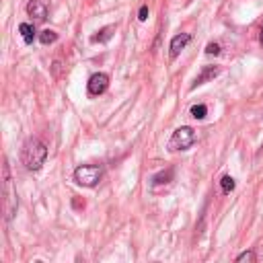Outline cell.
Here are the masks:
<instances>
[{"mask_svg":"<svg viewBox=\"0 0 263 263\" xmlns=\"http://www.w3.org/2000/svg\"><path fill=\"white\" fill-rule=\"evenodd\" d=\"M189 39H191V35H189V33L175 35V37H173V41H171V58H177V56L185 50V46L189 43Z\"/></svg>","mask_w":263,"mask_h":263,"instance_id":"52a82bcc","label":"cell"},{"mask_svg":"<svg viewBox=\"0 0 263 263\" xmlns=\"http://www.w3.org/2000/svg\"><path fill=\"white\" fill-rule=\"evenodd\" d=\"M103 177V169L97 165H82L74 171V181L82 187H95Z\"/></svg>","mask_w":263,"mask_h":263,"instance_id":"3957f363","label":"cell"},{"mask_svg":"<svg viewBox=\"0 0 263 263\" xmlns=\"http://www.w3.org/2000/svg\"><path fill=\"white\" fill-rule=\"evenodd\" d=\"M218 74H220V68H218V66H206V68L202 70V74L195 78L193 89H195V86H200V84H204V82H208V80H212V78H216Z\"/></svg>","mask_w":263,"mask_h":263,"instance_id":"ba28073f","label":"cell"},{"mask_svg":"<svg viewBox=\"0 0 263 263\" xmlns=\"http://www.w3.org/2000/svg\"><path fill=\"white\" fill-rule=\"evenodd\" d=\"M193 142H195V129L183 125V127H177V129L173 132V136H171V140H169V150H171V152L187 150V148L193 146Z\"/></svg>","mask_w":263,"mask_h":263,"instance_id":"7a4b0ae2","label":"cell"},{"mask_svg":"<svg viewBox=\"0 0 263 263\" xmlns=\"http://www.w3.org/2000/svg\"><path fill=\"white\" fill-rule=\"evenodd\" d=\"M191 115H193L195 119H204V117L208 115V107H206V105H193V107H191Z\"/></svg>","mask_w":263,"mask_h":263,"instance_id":"4fadbf2b","label":"cell"},{"mask_svg":"<svg viewBox=\"0 0 263 263\" xmlns=\"http://www.w3.org/2000/svg\"><path fill=\"white\" fill-rule=\"evenodd\" d=\"M5 216L7 220H11L17 212V195L13 193V187H11V173H9V163L5 161Z\"/></svg>","mask_w":263,"mask_h":263,"instance_id":"277c9868","label":"cell"},{"mask_svg":"<svg viewBox=\"0 0 263 263\" xmlns=\"http://www.w3.org/2000/svg\"><path fill=\"white\" fill-rule=\"evenodd\" d=\"M171 177H173V171L169 169V171H165V173L157 175V177L152 179V185H157V183H169V181H171Z\"/></svg>","mask_w":263,"mask_h":263,"instance_id":"5bb4252c","label":"cell"},{"mask_svg":"<svg viewBox=\"0 0 263 263\" xmlns=\"http://www.w3.org/2000/svg\"><path fill=\"white\" fill-rule=\"evenodd\" d=\"M261 43H263V31H261Z\"/></svg>","mask_w":263,"mask_h":263,"instance_id":"ac0fdd59","label":"cell"},{"mask_svg":"<svg viewBox=\"0 0 263 263\" xmlns=\"http://www.w3.org/2000/svg\"><path fill=\"white\" fill-rule=\"evenodd\" d=\"M220 185H222V193H230V191L234 189L236 183H234V179H232L230 175H224L222 181H220Z\"/></svg>","mask_w":263,"mask_h":263,"instance_id":"7c38bea8","label":"cell"},{"mask_svg":"<svg viewBox=\"0 0 263 263\" xmlns=\"http://www.w3.org/2000/svg\"><path fill=\"white\" fill-rule=\"evenodd\" d=\"M27 13H29V17H33L35 21H43V19L48 17V9H46V5H43V0H29Z\"/></svg>","mask_w":263,"mask_h":263,"instance_id":"8992f818","label":"cell"},{"mask_svg":"<svg viewBox=\"0 0 263 263\" xmlns=\"http://www.w3.org/2000/svg\"><path fill=\"white\" fill-rule=\"evenodd\" d=\"M19 31H21V35H23V41H25V43H33V39H35V27H33V25H29V23H21Z\"/></svg>","mask_w":263,"mask_h":263,"instance_id":"9c48e42d","label":"cell"},{"mask_svg":"<svg viewBox=\"0 0 263 263\" xmlns=\"http://www.w3.org/2000/svg\"><path fill=\"white\" fill-rule=\"evenodd\" d=\"M255 259H257V257H255V253H253V251H245V253H240V255L236 257V261H238V263H245V261L253 263Z\"/></svg>","mask_w":263,"mask_h":263,"instance_id":"9a60e30c","label":"cell"},{"mask_svg":"<svg viewBox=\"0 0 263 263\" xmlns=\"http://www.w3.org/2000/svg\"><path fill=\"white\" fill-rule=\"evenodd\" d=\"M113 31H115V27H105V29H101L99 31V35H93L91 37V41H99V43H103V41H109L111 39V35H113Z\"/></svg>","mask_w":263,"mask_h":263,"instance_id":"30bf717a","label":"cell"},{"mask_svg":"<svg viewBox=\"0 0 263 263\" xmlns=\"http://www.w3.org/2000/svg\"><path fill=\"white\" fill-rule=\"evenodd\" d=\"M138 19H140V21H146V19H148V7H140Z\"/></svg>","mask_w":263,"mask_h":263,"instance_id":"e0dca14e","label":"cell"},{"mask_svg":"<svg viewBox=\"0 0 263 263\" xmlns=\"http://www.w3.org/2000/svg\"><path fill=\"white\" fill-rule=\"evenodd\" d=\"M48 159V146L37 140V138H29L25 144H23V150H21V161L25 165V169L29 171H39L43 167Z\"/></svg>","mask_w":263,"mask_h":263,"instance_id":"6da1fadb","label":"cell"},{"mask_svg":"<svg viewBox=\"0 0 263 263\" xmlns=\"http://www.w3.org/2000/svg\"><path fill=\"white\" fill-rule=\"evenodd\" d=\"M39 41H41L43 46L56 43V41H58V33H56V31H52V29H46V31H41V33H39Z\"/></svg>","mask_w":263,"mask_h":263,"instance_id":"8fae6325","label":"cell"},{"mask_svg":"<svg viewBox=\"0 0 263 263\" xmlns=\"http://www.w3.org/2000/svg\"><path fill=\"white\" fill-rule=\"evenodd\" d=\"M206 54H208V56H216V54H220V46H218V43H208Z\"/></svg>","mask_w":263,"mask_h":263,"instance_id":"2e32d148","label":"cell"},{"mask_svg":"<svg viewBox=\"0 0 263 263\" xmlns=\"http://www.w3.org/2000/svg\"><path fill=\"white\" fill-rule=\"evenodd\" d=\"M107 86H109V76L103 74V72H97V74H93V76L89 78V95H91V97L103 95V93L107 91Z\"/></svg>","mask_w":263,"mask_h":263,"instance_id":"5b68a950","label":"cell"}]
</instances>
